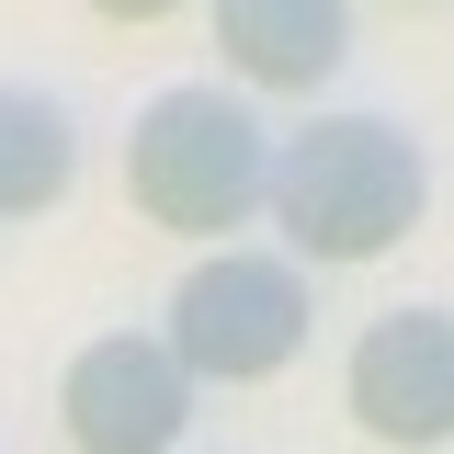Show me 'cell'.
Instances as JSON below:
<instances>
[{"instance_id":"cell-1","label":"cell","mask_w":454,"mask_h":454,"mask_svg":"<svg viewBox=\"0 0 454 454\" xmlns=\"http://www.w3.org/2000/svg\"><path fill=\"white\" fill-rule=\"evenodd\" d=\"M432 205V170L387 114H318L273 148V227L295 262H387Z\"/></svg>"},{"instance_id":"cell-2","label":"cell","mask_w":454,"mask_h":454,"mask_svg":"<svg viewBox=\"0 0 454 454\" xmlns=\"http://www.w3.org/2000/svg\"><path fill=\"white\" fill-rule=\"evenodd\" d=\"M273 125L216 91V80H182L160 103L137 114V137H125V205L170 239H227V227L273 216Z\"/></svg>"},{"instance_id":"cell-3","label":"cell","mask_w":454,"mask_h":454,"mask_svg":"<svg viewBox=\"0 0 454 454\" xmlns=\"http://www.w3.org/2000/svg\"><path fill=\"white\" fill-rule=\"evenodd\" d=\"M307 262L295 250H205L193 273L170 284V352L193 364V387H262L307 352Z\"/></svg>"},{"instance_id":"cell-4","label":"cell","mask_w":454,"mask_h":454,"mask_svg":"<svg viewBox=\"0 0 454 454\" xmlns=\"http://www.w3.org/2000/svg\"><path fill=\"white\" fill-rule=\"evenodd\" d=\"M57 420L80 454H170L182 420H193V364L148 330H103L68 352L57 375Z\"/></svg>"},{"instance_id":"cell-5","label":"cell","mask_w":454,"mask_h":454,"mask_svg":"<svg viewBox=\"0 0 454 454\" xmlns=\"http://www.w3.org/2000/svg\"><path fill=\"white\" fill-rule=\"evenodd\" d=\"M340 409L397 454L454 443V307H387L340 364Z\"/></svg>"},{"instance_id":"cell-6","label":"cell","mask_w":454,"mask_h":454,"mask_svg":"<svg viewBox=\"0 0 454 454\" xmlns=\"http://www.w3.org/2000/svg\"><path fill=\"white\" fill-rule=\"evenodd\" d=\"M216 46L250 91H318L352 57V0H216Z\"/></svg>"},{"instance_id":"cell-7","label":"cell","mask_w":454,"mask_h":454,"mask_svg":"<svg viewBox=\"0 0 454 454\" xmlns=\"http://www.w3.org/2000/svg\"><path fill=\"white\" fill-rule=\"evenodd\" d=\"M68 182H80V125L46 91L0 80V216H46Z\"/></svg>"},{"instance_id":"cell-8","label":"cell","mask_w":454,"mask_h":454,"mask_svg":"<svg viewBox=\"0 0 454 454\" xmlns=\"http://www.w3.org/2000/svg\"><path fill=\"white\" fill-rule=\"evenodd\" d=\"M103 23H160V12H182V0H91Z\"/></svg>"},{"instance_id":"cell-9","label":"cell","mask_w":454,"mask_h":454,"mask_svg":"<svg viewBox=\"0 0 454 454\" xmlns=\"http://www.w3.org/2000/svg\"><path fill=\"white\" fill-rule=\"evenodd\" d=\"M397 12H432V0H397Z\"/></svg>"}]
</instances>
